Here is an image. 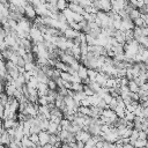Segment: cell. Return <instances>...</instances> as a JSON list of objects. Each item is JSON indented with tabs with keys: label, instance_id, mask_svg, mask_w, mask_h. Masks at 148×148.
<instances>
[{
	"label": "cell",
	"instance_id": "obj_30",
	"mask_svg": "<svg viewBox=\"0 0 148 148\" xmlns=\"http://www.w3.org/2000/svg\"><path fill=\"white\" fill-rule=\"evenodd\" d=\"M142 36L143 37H148V28L147 27H143L142 28Z\"/></svg>",
	"mask_w": 148,
	"mask_h": 148
},
{
	"label": "cell",
	"instance_id": "obj_31",
	"mask_svg": "<svg viewBox=\"0 0 148 148\" xmlns=\"http://www.w3.org/2000/svg\"><path fill=\"white\" fill-rule=\"evenodd\" d=\"M43 148H57L56 146H52V145H50V143H47V145H45Z\"/></svg>",
	"mask_w": 148,
	"mask_h": 148
},
{
	"label": "cell",
	"instance_id": "obj_5",
	"mask_svg": "<svg viewBox=\"0 0 148 148\" xmlns=\"http://www.w3.org/2000/svg\"><path fill=\"white\" fill-rule=\"evenodd\" d=\"M80 31H76V30H74V29H72V28H68L65 32H64V37L65 38H67V39H71V40H74L75 38H77L79 36H80Z\"/></svg>",
	"mask_w": 148,
	"mask_h": 148
},
{
	"label": "cell",
	"instance_id": "obj_21",
	"mask_svg": "<svg viewBox=\"0 0 148 148\" xmlns=\"http://www.w3.org/2000/svg\"><path fill=\"white\" fill-rule=\"evenodd\" d=\"M60 77L66 82H72V75L68 72H61L60 73Z\"/></svg>",
	"mask_w": 148,
	"mask_h": 148
},
{
	"label": "cell",
	"instance_id": "obj_32",
	"mask_svg": "<svg viewBox=\"0 0 148 148\" xmlns=\"http://www.w3.org/2000/svg\"><path fill=\"white\" fill-rule=\"evenodd\" d=\"M36 148H43V147H42V146H39V145H38V146H37V147H36Z\"/></svg>",
	"mask_w": 148,
	"mask_h": 148
},
{
	"label": "cell",
	"instance_id": "obj_17",
	"mask_svg": "<svg viewBox=\"0 0 148 148\" xmlns=\"http://www.w3.org/2000/svg\"><path fill=\"white\" fill-rule=\"evenodd\" d=\"M83 88H84V84H83V83H73L72 91H74V92H80V91H83Z\"/></svg>",
	"mask_w": 148,
	"mask_h": 148
},
{
	"label": "cell",
	"instance_id": "obj_36",
	"mask_svg": "<svg viewBox=\"0 0 148 148\" xmlns=\"http://www.w3.org/2000/svg\"><path fill=\"white\" fill-rule=\"evenodd\" d=\"M147 146H148V140H147Z\"/></svg>",
	"mask_w": 148,
	"mask_h": 148
},
{
	"label": "cell",
	"instance_id": "obj_28",
	"mask_svg": "<svg viewBox=\"0 0 148 148\" xmlns=\"http://www.w3.org/2000/svg\"><path fill=\"white\" fill-rule=\"evenodd\" d=\"M139 139H141V140H147V139H148V133L145 132V131H140V132H139Z\"/></svg>",
	"mask_w": 148,
	"mask_h": 148
},
{
	"label": "cell",
	"instance_id": "obj_20",
	"mask_svg": "<svg viewBox=\"0 0 148 148\" xmlns=\"http://www.w3.org/2000/svg\"><path fill=\"white\" fill-rule=\"evenodd\" d=\"M97 74H98L97 71H95V69H88V79H89L90 81H95Z\"/></svg>",
	"mask_w": 148,
	"mask_h": 148
},
{
	"label": "cell",
	"instance_id": "obj_12",
	"mask_svg": "<svg viewBox=\"0 0 148 148\" xmlns=\"http://www.w3.org/2000/svg\"><path fill=\"white\" fill-rule=\"evenodd\" d=\"M57 8H58V10L64 12L66 8H68V2H66L65 0H59V1H57Z\"/></svg>",
	"mask_w": 148,
	"mask_h": 148
},
{
	"label": "cell",
	"instance_id": "obj_27",
	"mask_svg": "<svg viewBox=\"0 0 148 148\" xmlns=\"http://www.w3.org/2000/svg\"><path fill=\"white\" fill-rule=\"evenodd\" d=\"M102 99H103V101H104V102H105V103H106V104L109 105V104H110V103L112 102L113 97H112V96H111L110 94H106V95H104V96L102 97Z\"/></svg>",
	"mask_w": 148,
	"mask_h": 148
},
{
	"label": "cell",
	"instance_id": "obj_19",
	"mask_svg": "<svg viewBox=\"0 0 148 148\" xmlns=\"http://www.w3.org/2000/svg\"><path fill=\"white\" fill-rule=\"evenodd\" d=\"M71 125H72V121H69L68 119H62L61 121H60V127H61V130H68L69 127H71Z\"/></svg>",
	"mask_w": 148,
	"mask_h": 148
},
{
	"label": "cell",
	"instance_id": "obj_3",
	"mask_svg": "<svg viewBox=\"0 0 148 148\" xmlns=\"http://www.w3.org/2000/svg\"><path fill=\"white\" fill-rule=\"evenodd\" d=\"M75 139H76V141H81V142L86 143L89 139H91V134L89 132H87V131L81 130L79 133L75 134Z\"/></svg>",
	"mask_w": 148,
	"mask_h": 148
},
{
	"label": "cell",
	"instance_id": "obj_34",
	"mask_svg": "<svg viewBox=\"0 0 148 148\" xmlns=\"http://www.w3.org/2000/svg\"><path fill=\"white\" fill-rule=\"evenodd\" d=\"M0 106H3V105H2V104H1V101H0Z\"/></svg>",
	"mask_w": 148,
	"mask_h": 148
},
{
	"label": "cell",
	"instance_id": "obj_8",
	"mask_svg": "<svg viewBox=\"0 0 148 148\" xmlns=\"http://www.w3.org/2000/svg\"><path fill=\"white\" fill-rule=\"evenodd\" d=\"M21 147L22 148H36L37 146L29 139V136H24L21 140Z\"/></svg>",
	"mask_w": 148,
	"mask_h": 148
},
{
	"label": "cell",
	"instance_id": "obj_29",
	"mask_svg": "<svg viewBox=\"0 0 148 148\" xmlns=\"http://www.w3.org/2000/svg\"><path fill=\"white\" fill-rule=\"evenodd\" d=\"M128 80L126 79V77H121L120 79V86H128Z\"/></svg>",
	"mask_w": 148,
	"mask_h": 148
},
{
	"label": "cell",
	"instance_id": "obj_16",
	"mask_svg": "<svg viewBox=\"0 0 148 148\" xmlns=\"http://www.w3.org/2000/svg\"><path fill=\"white\" fill-rule=\"evenodd\" d=\"M128 88H130V91H131V92H138L139 89H140V87H139L134 81H130V82H128Z\"/></svg>",
	"mask_w": 148,
	"mask_h": 148
},
{
	"label": "cell",
	"instance_id": "obj_1",
	"mask_svg": "<svg viewBox=\"0 0 148 148\" xmlns=\"http://www.w3.org/2000/svg\"><path fill=\"white\" fill-rule=\"evenodd\" d=\"M92 6L95 8H97L101 12L104 13H110L112 10V6H111V1L108 0H99V1H92Z\"/></svg>",
	"mask_w": 148,
	"mask_h": 148
},
{
	"label": "cell",
	"instance_id": "obj_15",
	"mask_svg": "<svg viewBox=\"0 0 148 148\" xmlns=\"http://www.w3.org/2000/svg\"><path fill=\"white\" fill-rule=\"evenodd\" d=\"M133 23H134V25L136 28H143V27H146L145 25V20L141 16L138 17V18H135V20H133Z\"/></svg>",
	"mask_w": 148,
	"mask_h": 148
},
{
	"label": "cell",
	"instance_id": "obj_23",
	"mask_svg": "<svg viewBox=\"0 0 148 148\" xmlns=\"http://www.w3.org/2000/svg\"><path fill=\"white\" fill-rule=\"evenodd\" d=\"M124 119H125L126 121H128V123H133L134 119H135V116H134V113H132V112H127V111H126Z\"/></svg>",
	"mask_w": 148,
	"mask_h": 148
},
{
	"label": "cell",
	"instance_id": "obj_11",
	"mask_svg": "<svg viewBox=\"0 0 148 148\" xmlns=\"http://www.w3.org/2000/svg\"><path fill=\"white\" fill-rule=\"evenodd\" d=\"M56 69H58V71H60V72H68L69 66L66 65V64H64V62H61V61H57V64H56Z\"/></svg>",
	"mask_w": 148,
	"mask_h": 148
},
{
	"label": "cell",
	"instance_id": "obj_35",
	"mask_svg": "<svg viewBox=\"0 0 148 148\" xmlns=\"http://www.w3.org/2000/svg\"><path fill=\"white\" fill-rule=\"evenodd\" d=\"M0 121H2V119H1V117H0Z\"/></svg>",
	"mask_w": 148,
	"mask_h": 148
},
{
	"label": "cell",
	"instance_id": "obj_7",
	"mask_svg": "<svg viewBox=\"0 0 148 148\" xmlns=\"http://www.w3.org/2000/svg\"><path fill=\"white\" fill-rule=\"evenodd\" d=\"M110 76L109 75H106L105 73H98L97 74V76H96V80H95V82H97L101 87H105V83H106V81H108V79H109Z\"/></svg>",
	"mask_w": 148,
	"mask_h": 148
},
{
	"label": "cell",
	"instance_id": "obj_10",
	"mask_svg": "<svg viewBox=\"0 0 148 148\" xmlns=\"http://www.w3.org/2000/svg\"><path fill=\"white\" fill-rule=\"evenodd\" d=\"M10 141H12V138H10V136L8 135V133L5 131V132L0 135V145H2V146H9Z\"/></svg>",
	"mask_w": 148,
	"mask_h": 148
},
{
	"label": "cell",
	"instance_id": "obj_13",
	"mask_svg": "<svg viewBox=\"0 0 148 148\" xmlns=\"http://www.w3.org/2000/svg\"><path fill=\"white\" fill-rule=\"evenodd\" d=\"M128 16H130V18L133 21V20H135V18H138V17H140L141 16V14H140V12H139V9H136V8H134V9H132L130 13H128Z\"/></svg>",
	"mask_w": 148,
	"mask_h": 148
},
{
	"label": "cell",
	"instance_id": "obj_26",
	"mask_svg": "<svg viewBox=\"0 0 148 148\" xmlns=\"http://www.w3.org/2000/svg\"><path fill=\"white\" fill-rule=\"evenodd\" d=\"M29 139H30L36 146L39 145V136H38V134H31V135L29 136Z\"/></svg>",
	"mask_w": 148,
	"mask_h": 148
},
{
	"label": "cell",
	"instance_id": "obj_2",
	"mask_svg": "<svg viewBox=\"0 0 148 148\" xmlns=\"http://www.w3.org/2000/svg\"><path fill=\"white\" fill-rule=\"evenodd\" d=\"M68 9H71L73 13L80 14V15H84L86 14L84 8H82L81 6H79L77 5V1H71V2H68Z\"/></svg>",
	"mask_w": 148,
	"mask_h": 148
},
{
	"label": "cell",
	"instance_id": "obj_9",
	"mask_svg": "<svg viewBox=\"0 0 148 148\" xmlns=\"http://www.w3.org/2000/svg\"><path fill=\"white\" fill-rule=\"evenodd\" d=\"M77 74H79L80 79L82 80V82L86 81V80L88 79V68L84 67L83 65H80V68H79V71H77Z\"/></svg>",
	"mask_w": 148,
	"mask_h": 148
},
{
	"label": "cell",
	"instance_id": "obj_18",
	"mask_svg": "<svg viewBox=\"0 0 148 148\" xmlns=\"http://www.w3.org/2000/svg\"><path fill=\"white\" fill-rule=\"evenodd\" d=\"M37 104H39V105H42V106H47V105L50 104L47 96H42V97H38V102H37Z\"/></svg>",
	"mask_w": 148,
	"mask_h": 148
},
{
	"label": "cell",
	"instance_id": "obj_33",
	"mask_svg": "<svg viewBox=\"0 0 148 148\" xmlns=\"http://www.w3.org/2000/svg\"><path fill=\"white\" fill-rule=\"evenodd\" d=\"M58 148H64V146H60V147H58Z\"/></svg>",
	"mask_w": 148,
	"mask_h": 148
},
{
	"label": "cell",
	"instance_id": "obj_24",
	"mask_svg": "<svg viewBox=\"0 0 148 148\" xmlns=\"http://www.w3.org/2000/svg\"><path fill=\"white\" fill-rule=\"evenodd\" d=\"M77 5L81 6L82 8H87L89 6H92V2L91 1H87V0H80V1H77Z\"/></svg>",
	"mask_w": 148,
	"mask_h": 148
},
{
	"label": "cell",
	"instance_id": "obj_4",
	"mask_svg": "<svg viewBox=\"0 0 148 148\" xmlns=\"http://www.w3.org/2000/svg\"><path fill=\"white\" fill-rule=\"evenodd\" d=\"M24 15L28 17V20H29V18H30V20H35V18L37 17V13H36L35 8L30 5V2H29V5L24 8Z\"/></svg>",
	"mask_w": 148,
	"mask_h": 148
},
{
	"label": "cell",
	"instance_id": "obj_14",
	"mask_svg": "<svg viewBox=\"0 0 148 148\" xmlns=\"http://www.w3.org/2000/svg\"><path fill=\"white\" fill-rule=\"evenodd\" d=\"M69 132L67 131V130H61L59 133H58V135L60 136V139H61V142H65L66 140H67V138L69 136Z\"/></svg>",
	"mask_w": 148,
	"mask_h": 148
},
{
	"label": "cell",
	"instance_id": "obj_25",
	"mask_svg": "<svg viewBox=\"0 0 148 148\" xmlns=\"http://www.w3.org/2000/svg\"><path fill=\"white\" fill-rule=\"evenodd\" d=\"M47 87H49L50 90H56V91H57V88H58L56 81H53V80H49V82H47Z\"/></svg>",
	"mask_w": 148,
	"mask_h": 148
},
{
	"label": "cell",
	"instance_id": "obj_22",
	"mask_svg": "<svg viewBox=\"0 0 148 148\" xmlns=\"http://www.w3.org/2000/svg\"><path fill=\"white\" fill-rule=\"evenodd\" d=\"M147 146V140H141V139H138L134 143V147L135 148H143Z\"/></svg>",
	"mask_w": 148,
	"mask_h": 148
},
{
	"label": "cell",
	"instance_id": "obj_6",
	"mask_svg": "<svg viewBox=\"0 0 148 148\" xmlns=\"http://www.w3.org/2000/svg\"><path fill=\"white\" fill-rule=\"evenodd\" d=\"M38 136H39V146L44 147L45 145H47L50 142V134L47 131H42L38 134Z\"/></svg>",
	"mask_w": 148,
	"mask_h": 148
}]
</instances>
